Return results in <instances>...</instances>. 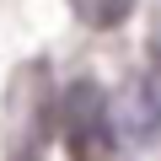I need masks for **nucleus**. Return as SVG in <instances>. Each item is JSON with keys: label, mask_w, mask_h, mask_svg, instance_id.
<instances>
[{"label": "nucleus", "mask_w": 161, "mask_h": 161, "mask_svg": "<svg viewBox=\"0 0 161 161\" xmlns=\"http://www.w3.org/2000/svg\"><path fill=\"white\" fill-rule=\"evenodd\" d=\"M54 129V86L43 64H22L11 92H6V156L11 161H38Z\"/></svg>", "instance_id": "f257e3e1"}, {"label": "nucleus", "mask_w": 161, "mask_h": 161, "mask_svg": "<svg viewBox=\"0 0 161 161\" xmlns=\"http://www.w3.org/2000/svg\"><path fill=\"white\" fill-rule=\"evenodd\" d=\"M59 124H64V145H70L75 161H97V156H108L113 113H108V97L92 86V80H75V86L64 92Z\"/></svg>", "instance_id": "f03ea898"}, {"label": "nucleus", "mask_w": 161, "mask_h": 161, "mask_svg": "<svg viewBox=\"0 0 161 161\" xmlns=\"http://www.w3.org/2000/svg\"><path fill=\"white\" fill-rule=\"evenodd\" d=\"M70 6L86 16L92 27H118V22L134 11V0H70Z\"/></svg>", "instance_id": "7ed1b4c3"}, {"label": "nucleus", "mask_w": 161, "mask_h": 161, "mask_svg": "<svg viewBox=\"0 0 161 161\" xmlns=\"http://www.w3.org/2000/svg\"><path fill=\"white\" fill-rule=\"evenodd\" d=\"M161 124V102H150V86H134L129 92V129L134 134H150Z\"/></svg>", "instance_id": "20e7f679"}]
</instances>
